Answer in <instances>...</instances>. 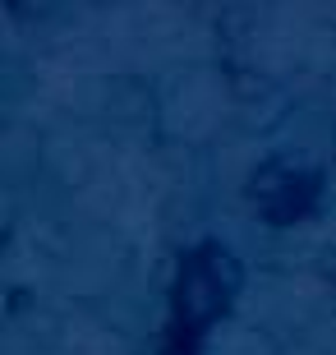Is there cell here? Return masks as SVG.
<instances>
[{
    "label": "cell",
    "mask_w": 336,
    "mask_h": 355,
    "mask_svg": "<svg viewBox=\"0 0 336 355\" xmlns=\"http://www.w3.org/2000/svg\"><path fill=\"white\" fill-rule=\"evenodd\" d=\"M235 286H240L235 254L226 245H198L180 263V282H175V332L198 337V328L231 304Z\"/></svg>",
    "instance_id": "6da1fadb"
},
{
    "label": "cell",
    "mask_w": 336,
    "mask_h": 355,
    "mask_svg": "<svg viewBox=\"0 0 336 355\" xmlns=\"http://www.w3.org/2000/svg\"><path fill=\"white\" fill-rule=\"evenodd\" d=\"M318 198V175L295 166V162H272L254 175V208L272 226H290L313 208Z\"/></svg>",
    "instance_id": "7a4b0ae2"
}]
</instances>
